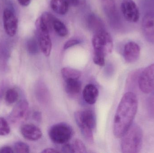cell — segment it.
I'll return each instance as SVG.
<instances>
[{"label": "cell", "instance_id": "obj_3", "mask_svg": "<svg viewBox=\"0 0 154 153\" xmlns=\"http://www.w3.org/2000/svg\"><path fill=\"white\" fill-rule=\"evenodd\" d=\"M77 125L84 138L90 143L94 142L93 131L96 126L95 113L90 110H79L75 113Z\"/></svg>", "mask_w": 154, "mask_h": 153}, {"label": "cell", "instance_id": "obj_37", "mask_svg": "<svg viewBox=\"0 0 154 153\" xmlns=\"http://www.w3.org/2000/svg\"><path fill=\"white\" fill-rule=\"evenodd\" d=\"M60 152L59 151H58L57 150H56L55 149H53V148H46V149L43 150V151L42 152V153H59Z\"/></svg>", "mask_w": 154, "mask_h": 153}, {"label": "cell", "instance_id": "obj_4", "mask_svg": "<svg viewBox=\"0 0 154 153\" xmlns=\"http://www.w3.org/2000/svg\"><path fill=\"white\" fill-rule=\"evenodd\" d=\"M94 56L105 57L113 49V42L110 34L103 29L94 33L92 39Z\"/></svg>", "mask_w": 154, "mask_h": 153}, {"label": "cell", "instance_id": "obj_36", "mask_svg": "<svg viewBox=\"0 0 154 153\" xmlns=\"http://www.w3.org/2000/svg\"><path fill=\"white\" fill-rule=\"evenodd\" d=\"M31 0H17L19 3L22 6H27L30 4Z\"/></svg>", "mask_w": 154, "mask_h": 153}, {"label": "cell", "instance_id": "obj_14", "mask_svg": "<svg viewBox=\"0 0 154 153\" xmlns=\"http://www.w3.org/2000/svg\"><path fill=\"white\" fill-rule=\"evenodd\" d=\"M99 95L97 88L94 84H87L82 92V96L85 101L88 104L93 105L97 102Z\"/></svg>", "mask_w": 154, "mask_h": 153}, {"label": "cell", "instance_id": "obj_15", "mask_svg": "<svg viewBox=\"0 0 154 153\" xmlns=\"http://www.w3.org/2000/svg\"><path fill=\"white\" fill-rule=\"evenodd\" d=\"M65 81V90L68 94L75 95L81 90V83L79 79H69Z\"/></svg>", "mask_w": 154, "mask_h": 153}, {"label": "cell", "instance_id": "obj_26", "mask_svg": "<svg viewBox=\"0 0 154 153\" xmlns=\"http://www.w3.org/2000/svg\"><path fill=\"white\" fill-rule=\"evenodd\" d=\"M14 152L19 153L29 152V147L27 144L22 142L15 143L14 145Z\"/></svg>", "mask_w": 154, "mask_h": 153}, {"label": "cell", "instance_id": "obj_31", "mask_svg": "<svg viewBox=\"0 0 154 153\" xmlns=\"http://www.w3.org/2000/svg\"><path fill=\"white\" fill-rule=\"evenodd\" d=\"M61 151L65 153H75L72 144L68 143L64 144L61 148Z\"/></svg>", "mask_w": 154, "mask_h": 153}, {"label": "cell", "instance_id": "obj_13", "mask_svg": "<svg viewBox=\"0 0 154 153\" xmlns=\"http://www.w3.org/2000/svg\"><path fill=\"white\" fill-rule=\"evenodd\" d=\"M20 132L23 137L29 141H38L42 137V133L41 129L33 124L23 125Z\"/></svg>", "mask_w": 154, "mask_h": 153}, {"label": "cell", "instance_id": "obj_8", "mask_svg": "<svg viewBox=\"0 0 154 153\" xmlns=\"http://www.w3.org/2000/svg\"><path fill=\"white\" fill-rule=\"evenodd\" d=\"M29 113V103L26 100H22L13 109L9 116V120L13 124L22 123L27 119Z\"/></svg>", "mask_w": 154, "mask_h": 153}, {"label": "cell", "instance_id": "obj_33", "mask_svg": "<svg viewBox=\"0 0 154 153\" xmlns=\"http://www.w3.org/2000/svg\"><path fill=\"white\" fill-rule=\"evenodd\" d=\"M69 6H78L82 4L84 0H66Z\"/></svg>", "mask_w": 154, "mask_h": 153}, {"label": "cell", "instance_id": "obj_23", "mask_svg": "<svg viewBox=\"0 0 154 153\" xmlns=\"http://www.w3.org/2000/svg\"><path fill=\"white\" fill-rule=\"evenodd\" d=\"M56 18L53 14L48 12H44L40 17L43 24L50 31L52 30L53 22Z\"/></svg>", "mask_w": 154, "mask_h": 153}, {"label": "cell", "instance_id": "obj_25", "mask_svg": "<svg viewBox=\"0 0 154 153\" xmlns=\"http://www.w3.org/2000/svg\"><path fill=\"white\" fill-rule=\"evenodd\" d=\"M11 128L7 120L3 117H0V136H5L9 134Z\"/></svg>", "mask_w": 154, "mask_h": 153}, {"label": "cell", "instance_id": "obj_24", "mask_svg": "<svg viewBox=\"0 0 154 153\" xmlns=\"http://www.w3.org/2000/svg\"><path fill=\"white\" fill-rule=\"evenodd\" d=\"M38 89L37 93H38V96L39 97L40 100L44 102H48L49 99V94L46 86L43 84H40L38 86Z\"/></svg>", "mask_w": 154, "mask_h": 153}, {"label": "cell", "instance_id": "obj_10", "mask_svg": "<svg viewBox=\"0 0 154 153\" xmlns=\"http://www.w3.org/2000/svg\"><path fill=\"white\" fill-rule=\"evenodd\" d=\"M142 32L146 41L154 44V11L146 13L142 20Z\"/></svg>", "mask_w": 154, "mask_h": 153}, {"label": "cell", "instance_id": "obj_19", "mask_svg": "<svg viewBox=\"0 0 154 153\" xmlns=\"http://www.w3.org/2000/svg\"><path fill=\"white\" fill-rule=\"evenodd\" d=\"M142 71V69H136L128 75L126 82V90L128 91L134 87L137 82L138 83L139 76Z\"/></svg>", "mask_w": 154, "mask_h": 153}, {"label": "cell", "instance_id": "obj_16", "mask_svg": "<svg viewBox=\"0 0 154 153\" xmlns=\"http://www.w3.org/2000/svg\"><path fill=\"white\" fill-rule=\"evenodd\" d=\"M87 22L89 28L94 33L105 29L102 21L94 14L91 13L88 15Z\"/></svg>", "mask_w": 154, "mask_h": 153}, {"label": "cell", "instance_id": "obj_2", "mask_svg": "<svg viewBox=\"0 0 154 153\" xmlns=\"http://www.w3.org/2000/svg\"><path fill=\"white\" fill-rule=\"evenodd\" d=\"M121 138L122 152H140L143 142V130L140 126L135 123L132 124Z\"/></svg>", "mask_w": 154, "mask_h": 153}, {"label": "cell", "instance_id": "obj_18", "mask_svg": "<svg viewBox=\"0 0 154 153\" xmlns=\"http://www.w3.org/2000/svg\"><path fill=\"white\" fill-rule=\"evenodd\" d=\"M102 6L106 15L112 20L116 17V9L114 0H101Z\"/></svg>", "mask_w": 154, "mask_h": 153}, {"label": "cell", "instance_id": "obj_22", "mask_svg": "<svg viewBox=\"0 0 154 153\" xmlns=\"http://www.w3.org/2000/svg\"><path fill=\"white\" fill-rule=\"evenodd\" d=\"M19 93L15 89H8L5 93V99L6 103L12 104L15 103L19 99Z\"/></svg>", "mask_w": 154, "mask_h": 153}, {"label": "cell", "instance_id": "obj_11", "mask_svg": "<svg viewBox=\"0 0 154 153\" xmlns=\"http://www.w3.org/2000/svg\"><path fill=\"white\" fill-rule=\"evenodd\" d=\"M4 28L6 34L11 37L15 36L18 29V19L10 9H5L3 13Z\"/></svg>", "mask_w": 154, "mask_h": 153}, {"label": "cell", "instance_id": "obj_9", "mask_svg": "<svg viewBox=\"0 0 154 153\" xmlns=\"http://www.w3.org/2000/svg\"><path fill=\"white\" fill-rule=\"evenodd\" d=\"M121 10L125 19L130 22H137L140 18V12L136 3L133 0H123Z\"/></svg>", "mask_w": 154, "mask_h": 153}, {"label": "cell", "instance_id": "obj_12", "mask_svg": "<svg viewBox=\"0 0 154 153\" xmlns=\"http://www.w3.org/2000/svg\"><path fill=\"white\" fill-rule=\"evenodd\" d=\"M140 47L139 45L134 42L129 41L124 47L123 56L126 63H133L139 59L140 55Z\"/></svg>", "mask_w": 154, "mask_h": 153}, {"label": "cell", "instance_id": "obj_34", "mask_svg": "<svg viewBox=\"0 0 154 153\" xmlns=\"http://www.w3.org/2000/svg\"><path fill=\"white\" fill-rule=\"evenodd\" d=\"M14 150L9 146H4L0 148V153H13Z\"/></svg>", "mask_w": 154, "mask_h": 153}, {"label": "cell", "instance_id": "obj_5", "mask_svg": "<svg viewBox=\"0 0 154 153\" xmlns=\"http://www.w3.org/2000/svg\"><path fill=\"white\" fill-rule=\"evenodd\" d=\"M74 134L72 127L64 122L55 124L49 130L51 140L57 144H64L69 142Z\"/></svg>", "mask_w": 154, "mask_h": 153}, {"label": "cell", "instance_id": "obj_20", "mask_svg": "<svg viewBox=\"0 0 154 153\" xmlns=\"http://www.w3.org/2000/svg\"><path fill=\"white\" fill-rule=\"evenodd\" d=\"M52 30L61 37H65L68 34V30L64 23L57 18H55L53 24Z\"/></svg>", "mask_w": 154, "mask_h": 153}, {"label": "cell", "instance_id": "obj_17", "mask_svg": "<svg viewBox=\"0 0 154 153\" xmlns=\"http://www.w3.org/2000/svg\"><path fill=\"white\" fill-rule=\"evenodd\" d=\"M50 6L53 11L60 15L66 14L69 7L66 0H51Z\"/></svg>", "mask_w": 154, "mask_h": 153}, {"label": "cell", "instance_id": "obj_6", "mask_svg": "<svg viewBox=\"0 0 154 153\" xmlns=\"http://www.w3.org/2000/svg\"><path fill=\"white\" fill-rule=\"evenodd\" d=\"M36 27L38 32L39 48L46 56H49L52 49V42L50 36V31L43 24L40 17L36 21Z\"/></svg>", "mask_w": 154, "mask_h": 153}, {"label": "cell", "instance_id": "obj_29", "mask_svg": "<svg viewBox=\"0 0 154 153\" xmlns=\"http://www.w3.org/2000/svg\"><path fill=\"white\" fill-rule=\"evenodd\" d=\"M80 41L77 39H71L69 40L68 41H67L64 46V49L65 50L68 49L69 48L72 47L74 46L78 45L79 44Z\"/></svg>", "mask_w": 154, "mask_h": 153}, {"label": "cell", "instance_id": "obj_1", "mask_svg": "<svg viewBox=\"0 0 154 153\" xmlns=\"http://www.w3.org/2000/svg\"><path fill=\"white\" fill-rule=\"evenodd\" d=\"M138 107L136 95L127 92L121 99L114 117L113 133L116 138H121L133 124Z\"/></svg>", "mask_w": 154, "mask_h": 153}, {"label": "cell", "instance_id": "obj_7", "mask_svg": "<svg viewBox=\"0 0 154 153\" xmlns=\"http://www.w3.org/2000/svg\"><path fill=\"white\" fill-rule=\"evenodd\" d=\"M138 85L144 93H150L154 91V63L143 69L138 79Z\"/></svg>", "mask_w": 154, "mask_h": 153}, {"label": "cell", "instance_id": "obj_32", "mask_svg": "<svg viewBox=\"0 0 154 153\" xmlns=\"http://www.w3.org/2000/svg\"><path fill=\"white\" fill-rule=\"evenodd\" d=\"M7 84L5 81H3L0 82V101L3 97L5 92Z\"/></svg>", "mask_w": 154, "mask_h": 153}, {"label": "cell", "instance_id": "obj_27", "mask_svg": "<svg viewBox=\"0 0 154 153\" xmlns=\"http://www.w3.org/2000/svg\"><path fill=\"white\" fill-rule=\"evenodd\" d=\"M75 153H86L87 152V149L85 145L82 141L79 139H76L72 144Z\"/></svg>", "mask_w": 154, "mask_h": 153}, {"label": "cell", "instance_id": "obj_30", "mask_svg": "<svg viewBox=\"0 0 154 153\" xmlns=\"http://www.w3.org/2000/svg\"><path fill=\"white\" fill-rule=\"evenodd\" d=\"M29 52L32 54H37L38 50V47L36 42L34 41L30 42L28 47Z\"/></svg>", "mask_w": 154, "mask_h": 153}, {"label": "cell", "instance_id": "obj_35", "mask_svg": "<svg viewBox=\"0 0 154 153\" xmlns=\"http://www.w3.org/2000/svg\"><path fill=\"white\" fill-rule=\"evenodd\" d=\"M32 117H33V119L37 122H40L42 120V117L41 113L38 111H34L32 114Z\"/></svg>", "mask_w": 154, "mask_h": 153}, {"label": "cell", "instance_id": "obj_28", "mask_svg": "<svg viewBox=\"0 0 154 153\" xmlns=\"http://www.w3.org/2000/svg\"><path fill=\"white\" fill-rule=\"evenodd\" d=\"M147 109L149 115L154 117V91L151 93L147 101Z\"/></svg>", "mask_w": 154, "mask_h": 153}, {"label": "cell", "instance_id": "obj_21", "mask_svg": "<svg viewBox=\"0 0 154 153\" xmlns=\"http://www.w3.org/2000/svg\"><path fill=\"white\" fill-rule=\"evenodd\" d=\"M61 73L65 81L69 79H79L81 75L79 71L71 67H64L61 69Z\"/></svg>", "mask_w": 154, "mask_h": 153}]
</instances>
